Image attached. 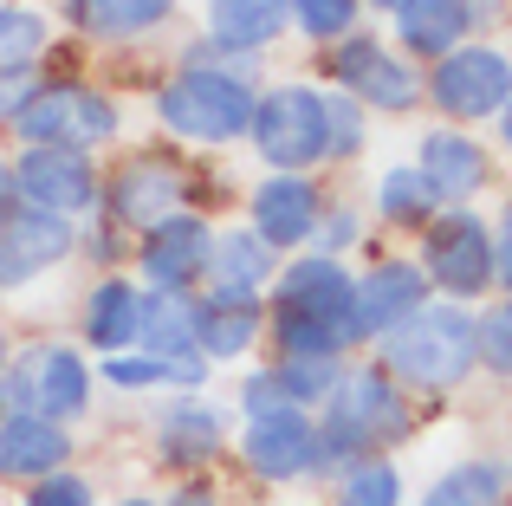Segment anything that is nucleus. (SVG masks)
<instances>
[{"label":"nucleus","mask_w":512,"mask_h":506,"mask_svg":"<svg viewBox=\"0 0 512 506\" xmlns=\"http://www.w3.org/2000/svg\"><path fill=\"white\" fill-rule=\"evenodd\" d=\"M396 7H402V0H363V13H383V20H389Z\"/></svg>","instance_id":"46"},{"label":"nucleus","mask_w":512,"mask_h":506,"mask_svg":"<svg viewBox=\"0 0 512 506\" xmlns=\"http://www.w3.org/2000/svg\"><path fill=\"white\" fill-rule=\"evenodd\" d=\"M195 7H201L195 33L221 59H240V65H253L292 33V0H195Z\"/></svg>","instance_id":"20"},{"label":"nucleus","mask_w":512,"mask_h":506,"mask_svg":"<svg viewBox=\"0 0 512 506\" xmlns=\"http://www.w3.org/2000/svg\"><path fill=\"white\" fill-rule=\"evenodd\" d=\"M370 357L402 383L409 396H454L474 377V305L428 299L415 318H402L389 338L370 344Z\"/></svg>","instance_id":"3"},{"label":"nucleus","mask_w":512,"mask_h":506,"mask_svg":"<svg viewBox=\"0 0 512 506\" xmlns=\"http://www.w3.org/2000/svg\"><path fill=\"white\" fill-rule=\"evenodd\" d=\"M7 409L26 416H46L59 429H78L98 403V364L78 338H20V351L7 357Z\"/></svg>","instance_id":"5"},{"label":"nucleus","mask_w":512,"mask_h":506,"mask_svg":"<svg viewBox=\"0 0 512 506\" xmlns=\"http://www.w3.org/2000/svg\"><path fill=\"white\" fill-rule=\"evenodd\" d=\"M266 351L273 357H357V273L325 253H292L266 292Z\"/></svg>","instance_id":"1"},{"label":"nucleus","mask_w":512,"mask_h":506,"mask_svg":"<svg viewBox=\"0 0 512 506\" xmlns=\"http://www.w3.org/2000/svg\"><path fill=\"white\" fill-rule=\"evenodd\" d=\"M13 506H104V500H98V481H91L85 468H59V474H46V481L20 487Z\"/></svg>","instance_id":"37"},{"label":"nucleus","mask_w":512,"mask_h":506,"mask_svg":"<svg viewBox=\"0 0 512 506\" xmlns=\"http://www.w3.org/2000/svg\"><path fill=\"white\" fill-rule=\"evenodd\" d=\"M474 357H480V370L512 383V299H487L474 312Z\"/></svg>","instance_id":"33"},{"label":"nucleus","mask_w":512,"mask_h":506,"mask_svg":"<svg viewBox=\"0 0 512 506\" xmlns=\"http://www.w3.org/2000/svg\"><path fill=\"white\" fill-rule=\"evenodd\" d=\"M493 137H500V150L512 156V104H506V111H500V117H493Z\"/></svg>","instance_id":"44"},{"label":"nucleus","mask_w":512,"mask_h":506,"mask_svg":"<svg viewBox=\"0 0 512 506\" xmlns=\"http://www.w3.org/2000/svg\"><path fill=\"white\" fill-rule=\"evenodd\" d=\"M422 273H428V292L448 305H474L493 292V221H480L474 208H441L422 234Z\"/></svg>","instance_id":"11"},{"label":"nucleus","mask_w":512,"mask_h":506,"mask_svg":"<svg viewBox=\"0 0 512 506\" xmlns=\"http://www.w3.org/2000/svg\"><path fill=\"white\" fill-rule=\"evenodd\" d=\"M363 241H370V215H363L357 202H338V195H331V202H325V221H318V234H312V247H305V253L344 260V253H357Z\"/></svg>","instance_id":"35"},{"label":"nucleus","mask_w":512,"mask_h":506,"mask_svg":"<svg viewBox=\"0 0 512 506\" xmlns=\"http://www.w3.org/2000/svg\"><path fill=\"white\" fill-rule=\"evenodd\" d=\"M415 176L428 182L441 208H474L480 195L493 189V150L474 137V130H454V124H428L415 137Z\"/></svg>","instance_id":"17"},{"label":"nucleus","mask_w":512,"mask_h":506,"mask_svg":"<svg viewBox=\"0 0 512 506\" xmlns=\"http://www.w3.org/2000/svg\"><path fill=\"white\" fill-rule=\"evenodd\" d=\"M312 442H318V416L273 409V416L240 422L227 455H240L247 481H260V487H299V481H312Z\"/></svg>","instance_id":"16"},{"label":"nucleus","mask_w":512,"mask_h":506,"mask_svg":"<svg viewBox=\"0 0 512 506\" xmlns=\"http://www.w3.org/2000/svg\"><path fill=\"white\" fill-rule=\"evenodd\" d=\"M331 189L318 176H279V169H260V182L247 189V228L260 234L279 260L312 247L318 221H325Z\"/></svg>","instance_id":"15"},{"label":"nucleus","mask_w":512,"mask_h":506,"mask_svg":"<svg viewBox=\"0 0 512 506\" xmlns=\"http://www.w3.org/2000/svg\"><path fill=\"white\" fill-rule=\"evenodd\" d=\"M46 91V65H7L0 72V137L20 124V111Z\"/></svg>","instance_id":"38"},{"label":"nucleus","mask_w":512,"mask_h":506,"mask_svg":"<svg viewBox=\"0 0 512 506\" xmlns=\"http://www.w3.org/2000/svg\"><path fill=\"white\" fill-rule=\"evenodd\" d=\"M208 253H214V221L201 215V208H188V215H169V221H156V228L137 234V247H130V279H137L143 292H201Z\"/></svg>","instance_id":"13"},{"label":"nucleus","mask_w":512,"mask_h":506,"mask_svg":"<svg viewBox=\"0 0 512 506\" xmlns=\"http://www.w3.org/2000/svg\"><path fill=\"white\" fill-rule=\"evenodd\" d=\"M441 215V202L428 195V182L415 176V163H396L370 182V221L376 228H396V234H422L428 221Z\"/></svg>","instance_id":"28"},{"label":"nucleus","mask_w":512,"mask_h":506,"mask_svg":"<svg viewBox=\"0 0 512 506\" xmlns=\"http://www.w3.org/2000/svg\"><path fill=\"white\" fill-rule=\"evenodd\" d=\"M169 7H188V0H169Z\"/></svg>","instance_id":"50"},{"label":"nucleus","mask_w":512,"mask_h":506,"mask_svg":"<svg viewBox=\"0 0 512 506\" xmlns=\"http://www.w3.org/2000/svg\"><path fill=\"white\" fill-rule=\"evenodd\" d=\"M13 351H20V338H13V331L0 325V370H7V357H13Z\"/></svg>","instance_id":"45"},{"label":"nucleus","mask_w":512,"mask_h":506,"mask_svg":"<svg viewBox=\"0 0 512 506\" xmlns=\"http://www.w3.org/2000/svg\"><path fill=\"white\" fill-rule=\"evenodd\" d=\"M266 364H273V377H279V390H286V403L305 409V416H318V409L338 396L350 357H266Z\"/></svg>","instance_id":"31"},{"label":"nucleus","mask_w":512,"mask_h":506,"mask_svg":"<svg viewBox=\"0 0 512 506\" xmlns=\"http://www.w3.org/2000/svg\"><path fill=\"white\" fill-rule=\"evenodd\" d=\"M253 65L240 59H175L163 72V85L150 91V117L169 143H195V150H234L253 130Z\"/></svg>","instance_id":"2"},{"label":"nucleus","mask_w":512,"mask_h":506,"mask_svg":"<svg viewBox=\"0 0 512 506\" xmlns=\"http://www.w3.org/2000/svg\"><path fill=\"white\" fill-rule=\"evenodd\" d=\"M59 46V13L20 0V7H0V72L7 65H46V52Z\"/></svg>","instance_id":"29"},{"label":"nucleus","mask_w":512,"mask_h":506,"mask_svg":"<svg viewBox=\"0 0 512 506\" xmlns=\"http://www.w3.org/2000/svg\"><path fill=\"white\" fill-rule=\"evenodd\" d=\"M98 383L117 396H163L169 390V364H156L150 351H124V357H98Z\"/></svg>","instance_id":"34"},{"label":"nucleus","mask_w":512,"mask_h":506,"mask_svg":"<svg viewBox=\"0 0 512 506\" xmlns=\"http://www.w3.org/2000/svg\"><path fill=\"white\" fill-rule=\"evenodd\" d=\"M195 331H201V357L208 364H247L266 344V299L201 286L195 292Z\"/></svg>","instance_id":"22"},{"label":"nucleus","mask_w":512,"mask_h":506,"mask_svg":"<svg viewBox=\"0 0 512 506\" xmlns=\"http://www.w3.org/2000/svg\"><path fill=\"white\" fill-rule=\"evenodd\" d=\"M318 416L338 422L363 455H396V448L415 435V396L402 390V383L389 377L376 357H350L338 396H331Z\"/></svg>","instance_id":"9"},{"label":"nucleus","mask_w":512,"mask_h":506,"mask_svg":"<svg viewBox=\"0 0 512 506\" xmlns=\"http://www.w3.org/2000/svg\"><path fill=\"white\" fill-rule=\"evenodd\" d=\"M59 20L85 46H137L175 26V7L169 0H59Z\"/></svg>","instance_id":"25"},{"label":"nucleus","mask_w":512,"mask_h":506,"mask_svg":"<svg viewBox=\"0 0 512 506\" xmlns=\"http://www.w3.org/2000/svg\"><path fill=\"white\" fill-rule=\"evenodd\" d=\"M422 85H428V104H435L441 124H454V130L493 124L512 104V52L493 46V39H467L461 52L428 65Z\"/></svg>","instance_id":"10"},{"label":"nucleus","mask_w":512,"mask_h":506,"mask_svg":"<svg viewBox=\"0 0 512 506\" xmlns=\"http://www.w3.org/2000/svg\"><path fill=\"white\" fill-rule=\"evenodd\" d=\"M195 208V169L175 150H124L111 169H104V195H98V221L137 241L143 228L169 215H188Z\"/></svg>","instance_id":"8"},{"label":"nucleus","mask_w":512,"mask_h":506,"mask_svg":"<svg viewBox=\"0 0 512 506\" xmlns=\"http://www.w3.org/2000/svg\"><path fill=\"white\" fill-rule=\"evenodd\" d=\"M163 506H227V500L214 494V481L201 474V481H182V487H175V494H169Z\"/></svg>","instance_id":"42"},{"label":"nucleus","mask_w":512,"mask_h":506,"mask_svg":"<svg viewBox=\"0 0 512 506\" xmlns=\"http://www.w3.org/2000/svg\"><path fill=\"white\" fill-rule=\"evenodd\" d=\"M493 292L512 299V202L493 215Z\"/></svg>","instance_id":"41"},{"label":"nucleus","mask_w":512,"mask_h":506,"mask_svg":"<svg viewBox=\"0 0 512 506\" xmlns=\"http://www.w3.org/2000/svg\"><path fill=\"white\" fill-rule=\"evenodd\" d=\"M78 344L91 357H124L143 344V286L130 273H91L78 299Z\"/></svg>","instance_id":"21"},{"label":"nucleus","mask_w":512,"mask_h":506,"mask_svg":"<svg viewBox=\"0 0 512 506\" xmlns=\"http://www.w3.org/2000/svg\"><path fill=\"white\" fill-rule=\"evenodd\" d=\"M325 111H331V169L338 163H357L370 150V111L344 91H325Z\"/></svg>","instance_id":"36"},{"label":"nucleus","mask_w":512,"mask_h":506,"mask_svg":"<svg viewBox=\"0 0 512 506\" xmlns=\"http://www.w3.org/2000/svg\"><path fill=\"white\" fill-rule=\"evenodd\" d=\"M72 461H78L72 429H59V422H46V416H26V409L0 416V487H33V481H46V474L72 468Z\"/></svg>","instance_id":"23"},{"label":"nucleus","mask_w":512,"mask_h":506,"mask_svg":"<svg viewBox=\"0 0 512 506\" xmlns=\"http://www.w3.org/2000/svg\"><path fill=\"white\" fill-rule=\"evenodd\" d=\"M318 78H325V91L357 98L370 117H415L422 98H428L422 65L402 59L376 26H363V33H350V39H338V46L318 52Z\"/></svg>","instance_id":"7"},{"label":"nucleus","mask_w":512,"mask_h":506,"mask_svg":"<svg viewBox=\"0 0 512 506\" xmlns=\"http://www.w3.org/2000/svg\"><path fill=\"white\" fill-rule=\"evenodd\" d=\"M111 506H163L156 494H124V500H111Z\"/></svg>","instance_id":"47"},{"label":"nucleus","mask_w":512,"mask_h":506,"mask_svg":"<svg viewBox=\"0 0 512 506\" xmlns=\"http://www.w3.org/2000/svg\"><path fill=\"white\" fill-rule=\"evenodd\" d=\"M124 137V98L111 85L91 78H46L33 104L20 111V124L7 130V150H85L104 156Z\"/></svg>","instance_id":"6"},{"label":"nucleus","mask_w":512,"mask_h":506,"mask_svg":"<svg viewBox=\"0 0 512 506\" xmlns=\"http://www.w3.org/2000/svg\"><path fill=\"white\" fill-rule=\"evenodd\" d=\"M247 150L260 156V169H279V176H318V169H331L325 85H318V78H279V85H260Z\"/></svg>","instance_id":"4"},{"label":"nucleus","mask_w":512,"mask_h":506,"mask_svg":"<svg viewBox=\"0 0 512 506\" xmlns=\"http://www.w3.org/2000/svg\"><path fill=\"white\" fill-rule=\"evenodd\" d=\"M234 409H240V422L273 416V409H292V403H286V390H279V377H273V364H260V370H247V377H240Z\"/></svg>","instance_id":"40"},{"label":"nucleus","mask_w":512,"mask_h":506,"mask_svg":"<svg viewBox=\"0 0 512 506\" xmlns=\"http://www.w3.org/2000/svg\"><path fill=\"white\" fill-rule=\"evenodd\" d=\"M150 435H156L150 442L156 468L175 474V481H201V474L234 448V416H227V403H214L208 390L201 396H163Z\"/></svg>","instance_id":"12"},{"label":"nucleus","mask_w":512,"mask_h":506,"mask_svg":"<svg viewBox=\"0 0 512 506\" xmlns=\"http://www.w3.org/2000/svg\"><path fill=\"white\" fill-rule=\"evenodd\" d=\"M409 506H512V461L500 455H467L441 468Z\"/></svg>","instance_id":"27"},{"label":"nucleus","mask_w":512,"mask_h":506,"mask_svg":"<svg viewBox=\"0 0 512 506\" xmlns=\"http://www.w3.org/2000/svg\"><path fill=\"white\" fill-rule=\"evenodd\" d=\"M130 234L104 228V221H91V228H78V260H91L98 273H130Z\"/></svg>","instance_id":"39"},{"label":"nucleus","mask_w":512,"mask_h":506,"mask_svg":"<svg viewBox=\"0 0 512 506\" xmlns=\"http://www.w3.org/2000/svg\"><path fill=\"white\" fill-rule=\"evenodd\" d=\"M0 305H7V279H0Z\"/></svg>","instance_id":"48"},{"label":"nucleus","mask_w":512,"mask_h":506,"mask_svg":"<svg viewBox=\"0 0 512 506\" xmlns=\"http://www.w3.org/2000/svg\"><path fill=\"white\" fill-rule=\"evenodd\" d=\"M428 299H435V292H428L422 260H409V253H376V260L357 273V331H363V351H370L376 338H389L402 318H415Z\"/></svg>","instance_id":"19"},{"label":"nucleus","mask_w":512,"mask_h":506,"mask_svg":"<svg viewBox=\"0 0 512 506\" xmlns=\"http://www.w3.org/2000/svg\"><path fill=\"white\" fill-rule=\"evenodd\" d=\"M78 228L85 221L46 215V208H13L7 228H0V279H7V299L26 286H39L46 273L78 260Z\"/></svg>","instance_id":"18"},{"label":"nucleus","mask_w":512,"mask_h":506,"mask_svg":"<svg viewBox=\"0 0 512 506\" xmlns=\"http://www.w3.org/2000/svg\"><path fill=\"white\" fill-rule=\"evenodd\" d=\"M331 506H409V474L396 455H363L331 481Z\"/></svg>","instance_id":"30"},{"label":"nucleus","mask_w":512,"mask_h":506,"mask_svg":"<svg viewBox=\"0 0 512 506\" xmlns=\"http://www.w3.org/2000/svg\"><path fill=\"white\" fill-rule=\"evenodd\" d=\"M279 253L260 241V234L247 228V221H221L214 228V253H208V279L201 286H221V292H253V299H266L279 279Z\"/></svg>","instance_id":"26"},{"label":"nucleus","mask_w":512,"mask_h":506,"mask_svg":"<svg viewBox=\"0 0 512 506\" xmlns=\"http://www.w3.org/2000/svg\"><path fill=\"white\" fill-rule=\"evenodd\" d=\"M13 189H20V208L85 221V215H98L104 163L85 150H13Z\"/></svg>","instance_id":"14"},{"label":"nucleus","mask_w":512,"mask_h":506,"mask_svg":"<svg viewBox=\"0 0 512 506\" xmlns=\"http://www.w3.org/2000/svg\"><path fill=\"white\" fill-rule=\"evenodd\" d=\"M13 208H20V189H13V150H0V228H7Z\"/></svg>","instance_id":"43"},{"label":"nucleus","mask_w":512,"mask_h":506,"mask_svg":"<svg viewBox=\"0 0 512 506\" xmlns=\"http://www.w3.org/2000/svg\"><path fill=\"white\" fill-rule=\"evenodd\" d=\"M292 33L312 52L338 46V39L363 33V0H292Z\"/></svg>","instance_id":"32"},{"label":"nucleus","mask_w":512,"mask_h":506,"mask_svg":"<svg viewBox=\"0 0 512 506\" xmlns=\"http://www.w3.org/2000/svg\"><path fill=\"white\" fill-rule=\"evenodd\" d=\"M467 39H474V0H402L389 13V46L415 59L422 72L448 52H461Z\"/></svg>","instance_id":"24"},{"label":"nucleus","mask_w":512,"mask_h":506,"mask_svg":"<svg viewBox=\"0 0 512 506\" xmlns=\"http://www.w3.org/2000/svg\"><path fill=\"white\" fill-rule=\"evenodd\" d=\"M0 7H20V0H0Z\"/></svg>","instance_id":"49"}]
</instances>
